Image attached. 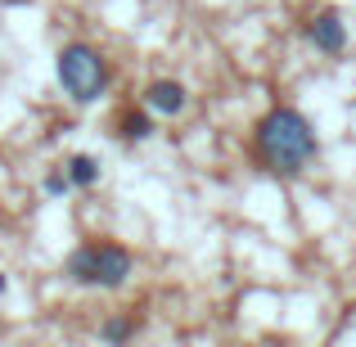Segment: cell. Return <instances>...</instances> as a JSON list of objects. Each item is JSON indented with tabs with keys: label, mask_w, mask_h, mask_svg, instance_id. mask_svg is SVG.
<instances>
[{
	"label": "cell",
	"mask_w": 356,
	"mask_h": 347,
	"mask_svg": "<svg viewBox=\"0 0 356 347\" xmlns=\"http://www.w3.org/2000/svg\"><path fill=\"white\" fill-rule=\"evenodd\" d=\"M316 158H321V136H316L312 118L302 108L275 104L257 118V127H252V163L266 176L298 181Z\"/></svg>",
	"instance_id": "1"
},
{
	"label": "cell",
	"mask_w": 356,
	"mask_h": 347,
	"mask_svg": "<svg viewBox=\"0 0 356 347\" xmlns=\"http://www.w3.org/2000/svg\"><path fill=\"white\" fill-rule=\"evenodd\" d=\"M54 72H59V86L72 104H95V99L108 95L113 86V68H108L104 50L90 41H68L54 59Z\"/></svg>",
	"instance_id": "2"
},
{
	"label": "cell",
	"mask_w": 356,
	"mask_h": 347,
	"mask_svg": "<svg viewBox=\"0 0 356 347\" xmlns=\"http://www.w3.org/2000/svg\"><path fill=\"white\" fill-rule=\"evenodd\" d=\"M131 271H136L131 248H122L113 239H86L63 261V275L81 289H122L131 280Z\"/></svg>",
	"instance_id": "3"
},
{
	"label": "cell",
	"mask_w": 356,
	"mask_h": 347,
	"mask_svg": "<svg viewBox=\"0 0 356 347\" xmlns=\"http://www.w3.org/2000/svg\"><path fill=\"white\" fill-rule=\"evenodd\" d=\"M302 36L316 54H330V59H339L348 50V23L339 18V9H312V14H302Z\"/></svg>",
	"instance_id": "4"
},
{
	"label": "cell",
	"mask_w": 356,
	"mask_h": 347,
	"mask_svg": "<svg viewBox=\"0 0 356 347\" xmlns=\"http://www.w3.org/2000/svg\"><path fill=\"white\" fill-rule=\"evenodd\" d=\"M145 108L158 118H181L185 108H190V90L181 86L176 77H158L145 86Z\"/></svg>",
	"instance_id": "5"
},
{
	"label": "cell",
	"mask_w": 356,
	"mask_h": 347,
	"mask_svg": "<svg viewBox=\"0 0 356 347\" xmlns=\"http://www.w3.org/2000/svg\"><path fill=\"white\" fill-rule=\"evenodd\" d=\"M118 136L127 140V145L149 140V136H154V113H149V108H122V113H118Z\"/></svg>",
	"instance_id": "6"
},
{
	"label": "cell",
	"mask_w": 356,
	"mask_h": 347,
	"mask_svg": "<svg viewBox=\"0 0 356 347\" xmlns=\"http://www.w3.org/2000/svg\"><path fill=\"white\" fill-rule=\"evenodd\" d=\"M63 172H68L72 190H90V185H99V158L95 154H72L63 163Z\"/></svg>",
	"instance_id": "7"
},
{
	"label": "cell",
	"mask_w": 356,
	"mask_h": 347,
	"mask_svg": "<svg viewBox=\"0 0 356 347\" xmlns=\"http://www.w3.org/2000/svg\"><path fill=\"white\" fill-rule=\"evenodd\" d=\"M136 334H140L136 316H108V321L99 325V339H104V343H131Z\"/></svg>",
	"instance_id": "8"
},
{
	"label": "cell",
	"mask_w": 356,
	"mask_h": 347,
	"mask_svg": "<svg viewBox=\"0 0 356 347\" xmlns=\"http://www.w3.org/2000/svg\"><path fill=\"white\" fill-rule=\"evenodd\" d=\"M68 190H72L68 172H63V167H54V172L45 176V194H54V199H59V194H68Z\"/></svg>",
	"instance_id": "9"
},
{
	"label": "cell",
	"mask_w": 356,
	"mask_h": 347,
	"mask_svg": "<svg viewBox=\"0 0 356 347\" xmlns=\"http://www.w3.org/2000/svg\"><path fill=\"white\" fill-rule=\"evenodd\" d=\"M9 293V280H5V271H0V298H5Z\"/></svg>",
	"instance_id": "10"
}]
</instances>
